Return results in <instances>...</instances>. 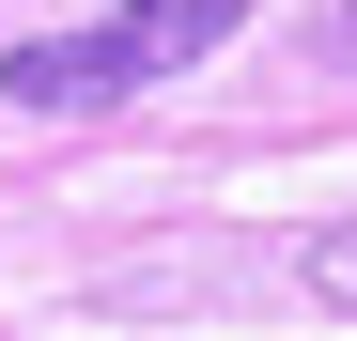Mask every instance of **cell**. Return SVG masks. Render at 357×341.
I'll return each mask as SVG.
<instances>
[{"label":"cell","instance_id":"1","mask_svg":"<svg viewBox=\"0 0 357 341\" xmlns=\"http://www.w3.org/2000/svg\"><path fill=\"white\" fill-rule=\"evenodd\" d=\"M233 16H249V0H125V16H93V31H31V47H0V93L63 125V109H109V93L187 78L202 47H233Z\"/></svg>","mask_w":357,"mask_h":341},{"label":"cell","instance_id":"2","mask_svg":"<svg viewBox=\"0 0 357 341\" xmlns=\"http://www.w3.org/2000/svg\"><path fill=\"white\" fill-rule=\"evenodd\" d=\"M311 295H326V310L357 326V233H311Z\"/></svg>","mask_w":357,"mask_h":341},{"label":"cell","instance_id":"3","mask_svg":"<svg viewBox=\"0 0 357 341\" xmlns=\"http://www.w3.org/2000/svg\"><path fill=\"white\" fill-rule=\"evenodd\" d=\"M326 47H342V63H357V16H326Z\"/></svg>","mask_w":357,"mask_h":341}]
</instances>
